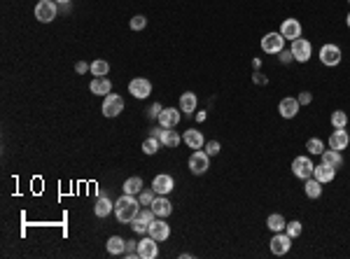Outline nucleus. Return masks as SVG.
Here are the masks:
<instances>
[{
  "label": "nucleus",
  "instance_id": "obj_15",
  "mask_svg": "<svg viewBox=\"0 0 350 259\" xmlns=\"http://www.w3.org/2000/svg\"><path fill=\"white\" fill-rule=\"evenodd\" d=\"M280 35H283L285 40L294 42L297 38H301V24L297 19H285L283 24H280Z\"/></svg>",
  "mask_w": 350,
  "mask_h": 259
},
{
  "label": "nucleus",
  "instance_id": "obj_26",
  "mask_svg": "<svg viewBox=\"0 0 350 259\" xmlns=\"http://www.w3.org/2000/svg\"><path fill=\"white\" fill-rule=\"evenodd\" d=\"M159 140H161L163 147H178L182 138H180L178 131H173V128H163V133H161V138H159Z\"/></svg>",
  "mask_w": 350,
  "mask_h": 259
},
{
  "label": "nucleus",
  "instance_id": "obj_43",
  "mask_svg": "<svg viewBox=\"0 0 350 259\" xmlns=\"http://www.w3.org/2000/svg\"><path fill=\"white\" fill-rule=\"evenodd\" d=\"M75 70H77V72H86V70H91V66H89V63H84V61H80V63L75 66Z\"/></svg>",
  "mask_w": 350,
  "mask_h": 259
},
{
  "label": "nucleus",
  "instance_id": "obj_13",
  "mask_svg": "<svg viewBox=\"0 0 350 259\" xmlns=\"http://www.w3.org/2000/svg\"><path fill=\"white\" fill-rule=\"evenodd\" d=\"M180 117H182V110H180V107H163L161 115H159V124H161L163 128H173V126H178Z\"/></svg>",
  "mask_w": 350,
  "mask_h": 259
},
{
  "label": "nucleus",
  "instance_id": "obj_30",
  "mask_svg": "<svg viewBox=\"0 0 350 259\" xmlns=\"http://www.w3.org/2000/svg\"><path fill=\"white\" fill-rule=\"evenodd\" d=\"M161 147H163L161 140H159V138H154V136H148L145 140H142V152L150 154V157H152V154H157Z\"/></svg>",
  "mask_w": 350,
  "mask_h": 259
},
{
  "label": "nucleus",
  "instance_id": "obj_8",
  "mask_svg": "<svg viewBox=\"0 0 350 259\" xmlns=\"http://www.w3.org/2000/svg\"><path fill=\"white\" fill-rule=\"evenodd\" d=\"M124 110V98L117 96V94H107L105 98H103V115L105 117H117L119 112Z\"/></svg>",
  "mask_w": 350,
  "mask_h": 259
},
{
  "label": "nucleus",
  "instance_id": "obj_11",
  "mask_svg": "<svg viewBox=\"0 0 350 259\" xmlns=\"http://www.w3.org/2000/svg\"><path fill=\"white\" fill-rule=\"evenodd\" d=\"M159 240H154L152 236H145L142 240H138V257L140 259H157L159 257V248H157Z\"/></svg>",
  "mask_w": 350,
  "mask_h": 259
},
{
  "label": "nucleus",
  "instance_id": "obj_32",
  "mask_svg": "<svg viewBox=\"0 0 350 259\" xmlns=\"http://www.w3.org/2000/svg\"><path fill=\"white\" fill-rule=\"evenodd\" d=\"M107 72H110V63H107V61L98 59V61H94V63H91V75H96V77H105Z\"/></svg>",
  "mask_w": 350,
  "mask_h": 259
},
{
  "label": "nucleus",
  "instance_id": "obj_48",
  "mask_svg": "<svg viewBox=\"0 0 350 259\" xmlns=\"http://www.w3.org/2000/svg\"><path fill=\"white\" fill-rule=\"evenodd\" d=\"M345 24H348V28H350V12H348V16H345Z\"/></svg>",
  "mask_w": 350,
  "mask_h": 259
},
{
  "label": "nucleus",
  "instance_id": "obj_29",
  "mask_svg": "<svg viewBox=\"0 0 350 259\" xmlns=\"http://www.w3.org/2000/svg\"><path fill=\"white\" fill-rule=\"evenodd\" d=\"M145 189V184H142V180L138 178V175H133V178H128L126 182H124V194H131V196H138V194Z\"/></svg>",
  "mask_w": 350,
  "mask_h": 259
},
{
  "label": "nucleus",
  "instance_id": "obj_17",
  "mask_svg": "<svg viewBox=\"0 0 350 259\" xmlns=\"http://www.w3.org/2000/svg\"><path fill=\"white\" fill-rule=\"evenodd\" d=\"M299 107H301V103L297 101V98L287 96V98H283V101H280L278 112H280V115H283L285 119H294L297 115H299Z\"/></svg>",
  "mask_w": 350,
  "mask_h": 259
},
{
  "label": "nucleus",
  "instance_id": "obj_21",
  "mask_svg": "<svg viewBox=\"0 0 350 259\" xmlns=\"http://www.w3.org/2000/svg\"><path fill=\"white\" fill-rule=\"evenodd\" d=\"M313 178L320 180L322 184H327V182H331V180L336 178V168L327 166V163H318V166L313 168Z\"/></svg>",
  "mask_w": 350,
  "mask_h": 259
},
{
  "label": "nucleus",
  "instance_id": "obj_36",
  "mask_svg": "<svg viewBox=\"0 0 350 259\" xmlns=\"http://www.w3.org/2000/svg\"><path fill=\"white\" fill-rule=\"evenodd\" d=\"M285 234L292 236V238H299V236H301V222H299V219H294V222H287V227H285Z\"/></svg>",
  "mask_w": 350,
  "mask_h": 259
},
{
  "label": "nucleus",
  "instance_id": "obj_46",
  "mask_svg": "<svg viewBox=\"0 0 350 259\" xmlns=\"http://www.w3.org/2000/svg\"><path fill=\"white\" fill-rule=\"evenodd\" d=\"M252 68H254V70H259V68H262V61H259V59H254V61H252Z\"/></svg>",
  "mask_w": 350,
  "mask_h": 259
},
{
  "label": "nucleus",
  "instance_id": "obj_49",
  "mask_svg": "<svg viewBox=\"0 0 350 259\" xmlns=\"http://www.w3.org/2000/svg\"><path fill=\"white\" fill-rule=\"evenodd\" d=\"M348 3H350V0H348Z\"/></svg>",
  "mask_w": 350,
  "mask_h": 259
},
{
  "label": "nucleus",
  "instance_id": "obj_22",
  "mask_svg": "<svg viewBox=\"0 0 350 259\" xmlns=\"http://www.w3.org/2000/svg\"><path fill=\"white\" fill-rule=\"evenodd\" d=\"M196 105H198V98L194 91H185L182 96H180V110H182V115H192V112H196Z\"/></svg>",
  "mask_w": 350,
  "mask_h": 259
},
{
  "label": "nucleus",
  "instance_id": "obj_18",
  "mask_svg": "<svg viewBox=\"0 0 350 259\" xmlns=\"http://www.w3.org/2000/svg\"><path fill=\"white\" fill-rule=\"evenodd\" d=\"M348 145H350V136H348V131H345V128H336V131H331L329 150H339V152H343Z\"/></svg>",
  "mask_w": 350,
  "mask_h": 259
},
{
  "label": "nucleus",
  "instance_id": "obj_44",
  "mask_svg": "<svg viewBox=\"0 0 350 259\" xmlns=\"http://www.w3.org/2000/svg\"><path fill=\"white\" fill-rule=\"evenodd\" d=\"M252 82H254V84H266V77H264V75H259V72H254V75H252Z\"/></svg>",
  "mask_w": 350,
  "mask_h": 259
},
{
  "label": "nucleus",
  "instance_id": "obj_5",
  "mask_svg": "<svg viewBox=\"0 0 350 259\" xmlns=\"http://www.w3.org/2000/svg\"><path fill=\"white\" fill-rule=\"evenodd\" d=\"M313 168H315V163L310 161V157H294V161H292V173H294V178H299V180L313 178Z\"/></svg>",
  "mask_w": 350,
  "mask_h": 259
},
{
  "label": "nucleus",
  "instance_id": "obj_34",
  "mask_svg": "<svg viewBox=\"0 0 350 259\" xmlns=\"http://www.w3.org/2000/svg\"><path fill=\"white\" fill-rule=\"evenodd\" d=\"M345 124H348V115H345L343 110L331 112V126L334 128H345Z\"/></svg>",
  "mask_w": 350,
  "mask_h": 259
},
{
  "label": "nucleus",
  "instance_id": "obj_23",
  "mask_svg": "<svg viewBox=\"0 0 350 259\" xmlns=\"http://www.w3.org/2000/svg\"><path fill=\"white\" fill-rule=\"evenodd\" d=\"M320 157H322V163H327V166L336 168V171L343 166V154H341L339 150H325V152L320 154Z\"/></svg>",
  "mask_w": 350,
  "mask_h": 259
},
{
  "label": "nucleus",
  "instance_id": "obj_6",
  "mask_svg": "<svg viewBox=\"0 0 350 259\" xmlns=\"http://www.w3.org/2000/svg\"><path fill=\"white\" fill-rule=\"evenodd\" d=\"M292 236H287L285 231H278V234H273V238H271V252L275 254V257H283V254L289 252V248H292Z\"/></svg>",
  "mask_w": 350,
  "mask_h": 259
},
{
  "label": "nucleus",
  "instance_id": "obj_41",
  "mask_svg": "<svg viewBox=\"0 0 350 259\" xmlns=\"http://www.w3.org/2000/svg\"><path fill=\"white\" fill-rule=\"evenodd\" d=\"M297 101H299L301 105H308V103L313 101V96H310V91H301V94H299V98H297Z\"/></svg>",
  "mask_w": 350,
  "mask_h": 259
},
{
  "label": "nucleus",
  "instance_id": "obj_42",
  "mask_svg": "<svg viewBox=\"0 0 350 259\" xmlns=\"http://www.w3.org/2000/svg\"><path fill=\"white\" fill-rule=\"evenodd\" d=\"M280 61H283V63H289V61H294V56H292V49H289V51H280Z\"/></svg>",
  "mask_w": 350,
  "mask_h": 259
},
{
  "label": "nucleus",
  "instance_id": "obj_1",
  "mask_svg": "<svg viewBox=\"0 0 350 259\" xmlns=\"http://www.w3.org/2000/svg\"><path fill=\"white\" fill-rule=\"evenodd\" d=\"M138 210H140V201L136 196H131V194H124L115 203V215L122 224H131L133 217L138 215Z\"/></svg>",
  "mask_w": 350,
  "mask_h": 259
},
{
  "label": "nucleus",
  "instance_id": "obj_9",
  "mask_svg": "<svg viewBox=\"0 0 350 259\" xmlns=\"http://www.w3.org/2000/svg\"><path fill=\"white\" fill-rule=\"evenodd\" d=\"M262 49H264L266 54H280V51L285 49V38L280 35V33H266V35L262 38Z\"/></svg>",
  "mask_w": 350,
  "mask_h": 259
},
{
  "label": "nucleus",
  "instance_id": "obj_27",
  "mask_svg": "<svg viewBox=\"0 0 350 259\" xmlns=\"http://www.w3.org/2000/svg\"><path fill=\"white\" fill-rule=\"evenodd\" d=\"M107 252L110 254H124L126 252V240L122 236H110L107 238Z\"/></svg>",
  "mask_w": 350,
  "mask_h": 259
},
{
  "label": "nucleus",
  "instance_id": "obj_47",
  "mask_svg": "<svg viewBox=\"0 0 350 259\" xmlns=\"http://www.w3.org/2000/svg\"><path fill=\"white\" fill-rule=\"evenodd\" d=\"M59 5H70V0H56Z\"/></svg>",
  "mask_w": 350,
  "mask_h": 259
},
{
  "label": "nucleus",
  "instance_id": "obj_25",
  "mask_svg": "<svg viewBox=\"0 0 350 259\" xmlns=\"http://www.w3.org/2000/svg\"><path fill=\"white\" fill-rule=\"evenodd\" d=\"M304 192H306V196L308 198H320L322 196V182L315 180V178L304 180Z\"/></svg>",
  "mask_w": 350,
  "mask_h": 259
},
{
  "label": "nucleus",
  "instance_id": "obj_16",
  "mask_svg": "<svg viewBox=\"0 0 350 259\" xmlns=\"http://www.w3.org/2000/svg\"><path fill=\"white\" fill-rule=\"evenodd\" d=\"M152 189L157 194H161V196H168V194L175 189V180H173L171 175H166V173H161V175H157V178L152 180Z\"/></svg>",
  "mask_w": 350,
  "mask_h": 259
},
{
  "label": "nucleus",
  "instance_id": "obj_10",
  "mask_svg": "<svg viewBox=\"0 0 350 259\" xmlns=\"http://www.w3.org/2000/svg\"><path fill=\"white\" fill-rule=\"evenodd\" d=\"M148 234L152 236L154 240H159V243H163V240L171 236V227L166 224V217H154L152 224H150L148 229Z\"/></svg>",
  "mask_w": 350,
  "mask_h": 259
},
{
  "label": "nucleus",
  "instance_id": "obj_2",
  "mask_svg": "<svg viewBox=\"0 0 350 259\" xmlns=\"http://www.w3.org/2000/svg\"><path fill=\"white\" fill-rule=\"evenodd\" d=\"M154 217H157V215H154V210L150 208V206H145V208L138 210V215L133 217L131 229L136 231V234H148V229H150V224H152Z\"/></svg>",
  "mask_w": 350,
  "mask_h": 259
},
{
  "label": "nucleus",
  "instance_id": "obj_38",
  "mask_svg": "<svg viewBox=\"0 0 350 259\" xmlns=\"http://www.w3.org/2000/svg\"><path fill=\"white\" fill-rule=\"evenodd\" d=\"M203 147H206V152H208L210 157H215V154H219V150H222V145H219V140H210V142H206Z\"/></svg>",
  "mask_w": 350,
  "mask_h": 259
},
{
  "label": "nucleus",
  "instance_id": "obj_39",
  "mask_svg": "<svg viewBox=\"0 0 350 259\" xmlns=\"http://www.w3.org/2000/svg\"><path fill=\"white\" fill-rule=\"evenodd\" d=\"M161 110H163V107L159 105V103H152V105H150V110H148V119H159Z\"/></svg>",
  "mask_w": 350,
  "mask_h": 259
},
{
  "label": "nucleus",
  "instance_id": "obj_7",
  "mask_svg": "<svg viewBox=\"0 0 350 259\" xmlns=\"http://www.w3.org/2000/svg\"><path fill=\"white\" fill-rule=\"evenodd\" d=\"M292 56H294V61H299V63H306L313 56V47H310V42L308 40H304V38H297L294 42H292Z\"/></svg>",
  "mask_w": 350,
  "mask_h": 259
},
{
  "label": "nucleus",
  "instance_id": "obj_35",
  "mask_svg": "<svg viewBox=\"0 0 350 259\" xmlns=\"http://www.w3.org/2000/svg\"><path fill=\"white\" fill-rule=\"evenodd\" d=\"M154 198H157V192H154L152 187H150V189H142V192L138 194V201H140V206H152Z\"/></svg>",
  "mask_w": 350,
  "mask_h": 259
},
{
  "label": "nucleus",
  "instance_id": "obj_4",
  "mask_svg": "<svg viewBox=\"0 0 350 259\" xmlns=\"http://www.w3.org/2000/svg\"><path fill=\"white\" fill-rule=\"evenodd\" d=\"M56 12H59L56 0H40L35 5V19L42 21V24H49V21L56 19Z\"/></svg>",
  "mask_w": 350,
  "mask_h": 259
},
{
  "label": "nucleus",
  "instance_id": "obj_12",
  "mask_svg": "<svg viewBox=\"0 0 350 259\" xmlns=\"http://www.w3.org/2000/svg\"><path fill=\"white\" fill-rule=\"evenodd\" d=\"M128 94H131L133 98H148L150 94H152V84H150V80H145V77H136V80L128 82Z\"/></svg>",
  "mask_w": 350,
  "mask_h": 259
},
{
  "label": "nucleus",
  "instance_id": "obj_31",
  "mask_svg": "<svg viewBox=\"0 0 350 259\" xmlns=\"http://www.w3.org/2000/svg\"><path fill=\"white\" fill-rule=\"evenodd\" d=\"M266 227L273 231V234H278V231H285V227H287V222H285V217L283 215H278V213H273V215H269V219H266Z\"/></svg>",
  "mask_w": 350,
  "mask_h": 259
},
{
  "label": "nucleus",
  "instance_id": "obj_20",
  "mask_svg": "<svg viewBox=\"0 0 350 259\" xmlns=\"http://www.w3.org/2000/svg\"><path fill=\"white\" fill-rule=\"evenodd\" d=\"M182 140H185V145H187V147H192V150H203V145H206V138H203V133L196 131V128H189V131H185Z\"/></svg>",
  "mask_w": 350,
  "mask_h": 259
},
{
  "label": "nucleus",
  "instance_id": "obj_19",
  "mask_svg": "<svg viewBox=\"0 0 350 259\" xmlns=\"http://www.w3.org/2000/svg\"><path fill=\"white\" fill-rule=\"evenodd\" d=\"M150 208L154 210V215H157V217H168V215L173 213V203L168 201L166 196H161V194H157V198L152 201V206H150Z\"/></svg>",
  "mask_w": 350,
  "mask_h": 259
},
{
  "label": "nucleus",
  "instance_id": "obj_33",
  "mask_svg": "<svg viewBox=\"0 0 350 259\" xmlns=\"http://www.w3.org/2000/svg\"><path fill=\"white\" fill-rule=\"evenodd\" d=\"M306 150H308L310 154H315V157H320V154L325 152V142L320 140V138H310V140L306 142Z\"/></svg>",
  "mask_w": 350,
  "mask_h": 259
},
{
  "label": "nucleus",
  "instance_id": "obj_24",
  "mask_svg": "<svg viewBox=\"0 0 350 259\" xmlns=\"http://www.w3.org/2000/svg\"><path fill=\"white\" fill-rule=\"evenodd\" d=\"M89 89H91V94H96V96H107L112 89V82L107 80V77H94Z\"/></svg>",
  "mask_w": 350,
  "mask_h": 259
},
{
  "label": "nucleus",
  "instance_id": "obj_3",
  "mask_svg": "<svg viewBox=\"0 0 350 259\" xmlns=\"http://www.w3.org/2000/svg\"><path fill=\"white\" fill-rule=\"evenodd\" d=\"M210 168V154L206 150H194V154L189 157V171L194 175H203Z\"/></svg>",
  "mask_w": 350,
  "mask_h": 259
},
{
  "label": "nucleus",
  "instance_id": "obj_37",
  "mask_svg": "<svg viewBox=\"0 0 350 259\" xmlns=\"http://www.w3.org/2000/svg\"><path fill=\"white\" fill-rule=\"evenodd\" d=\"M145 26H148V19H145L142 14H136V16L131 19V28H133V31H142Z\"/></svg>",
  "mask_w": 350,
  "mask_h": 259
},
{
  "label": "nucleus",
  "instance_id": "obj_45",
  "mask_svg": "<svg viewBox=\"0 0 350 259\" xmlns=\"http://www.w3.org/2000/svg\"><path fill=\"white\" fill-rule=\"evenodd\" d=\"M161 133H163V126H157V128H150V136H154V138H161Z\"/></svg>",
  "mask_w": 350,
  "mask_h": 259
},
{
  "label": "nucleus",
  "instance_id": "obj_40",
  "mask_svg": "<svg viewBox=\"0 0 350 259\" xmlns=\"http://www.w3.org/2000/svg\"><path fill=\"white\" fill-rule=\"evenodd\" d=\"M126 257H138V240H126Z\"/></svg>",
  "mask_w": 350,
  "mask_h": 259
},
{
  "label": "nucleus",
  "instance_id": "obj_14",
  "mask_svg": "<svg viewBox=\"0 0 350 259\" xmlns=\"http://www.w3.org/2000/svg\"><path fill=\"white\" fill-rule=\"evenodd\" d=\"M341 56H343V54H341V49L336 45H325L322 49H320V61L325 63V66H329V68L331 66H339Z\"/></svg>",
  "mask_w": 350,
  "mask_h": 259
},
{
  "label": "nucleus",
  "instance_id": "obj_28",
  "mask_svg": "<svg viewBox=\"0 0 350 259\" xmlns=\"http://www.w3.org/2000/svg\"><path fill=\"white\" fill-rule=\"evenodd\" d=\"M112 208H115V206L110 203V198H107V196H98L96 206H94V213H96V217H107V215L112 213Z\"/></svg>",
  "mask_w": 350,
  "mask_h": 259
}]
</instances>
